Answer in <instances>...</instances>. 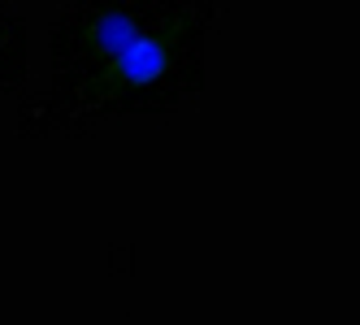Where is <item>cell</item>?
I'll return each mask as SVG.
<instances>
[{
  "instance_id": "6da1fadb",
  "label": "cell",
  "mask_w": 360,
  "mask_h": 325,
  "mask_svg": "<svg viewBox=\"0 0 360 325\" xmlns=\"http://www.w3.org/2000/svg\"><path fill=\"white\" fill-rule=\"evenodd\" d=\"M96 44H100V53L113 61V69L122 74L126 83H135V87L157 83L161 74H165V65H169L161 39L143 35L131 18L117 13V9H109V13L96 18Z\"/></svg>"
}]
</instances>
